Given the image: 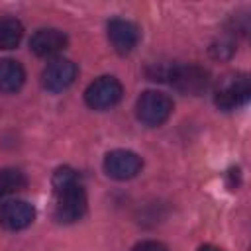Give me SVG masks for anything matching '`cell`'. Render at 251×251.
<instances>
[{
    "label": "cell",
    "mask_w": 251,
    "mask_h": 251,
    "mask_svg": "<svg viewBox=\"0 0 251 251\" xmlns=\"http://www.w3.org/2000/svg\"><path fill=\"white\" fill-rule=\"evenodd\" d=\"M35 220V208L25 200H10L0 208V226L10 231L27 227Z\"/></svg>",
    "instance_id": "cell-9"
},
{
    "label": "cell",
    "mask_w": 251,
    "mask_h": 251,
    "mask_svg": "<svg viewBox=\"0 0 251 251\" xmlns=\"http://www.w3.org/2000/svg\"><path fill=\"white\" fill-rule=\"evenodd\" d=\"M171 86L182 94L198 96L210 84V75L200 65H173L167 76Z\"/></svg>",
    "instance_id": "cell-4"
},
{
    "label": "cell",
    "mask_w": 251,
    "mask_h": 251,
    "mask_svg": "<svg viewBox=\"0 0 251 251\" xmlns=\"http://www.w3.org/2000/svg\"><path fill=\"white\" fill-rule=\"evenodd\" d=\"M124 88L114 76H100L84 90V100L92 110H108L122 100Z\"/></svg>",
    "instance_id": "cell-5"
},
{
    "label": "cell",
    "mask_w": 251,
    "mask_h": 251,
    "mask_svg": "<svg viewBox=\"0 0 251 251\" xmlns=\"http://www.w3.org/2000/svg\"><path fill=\"white\" fill-rule=\"evenodd\" d=\"M25 184H27V178L20 169H2L0 171V198L22 190Z\"/></svg>",
    "instance_id": "cell-13"
},
{
    "label": "cell",
    "mask_w": 251,
    "mask_h": 251,
    "mask_svg": "<svg viewBox=\"0 0 251 251\" xmlns=\"http://www.w3.org/2000/svg\"><path fill=\"white\" fill-rule=\"evenodd\" d=\"M76 73H78V69L73 61L55 59L43 69V75H41L43 88H47L49 92H61L75 82Z\"/></svg>",
    "instance_id": "cell-7"
},
{
    "label": "cell",
    "mask_w": 251,
    "mask_h": 251,
    "mask_svg": "<svg viewBox=\"0 0 251 251\" xmlns=\"http://www.w3.org/2000/svg\"><path fill=\"white\" fill-rule=\"evenodd\" d=\"M251 94V80L245 73H235V75H227L220 80L216 94H214V102L220 110H235L239 106H243L249 100Z\"/></svg>",
    "instance_id": "cell-2"
},
{
    "label": "cell",
    "mask_w": 251,
    "mask_h": 251,
    "mask_svg": "<svg viewBox=\"0 0 251 251\" xmlns=\"http://www.w3.org/2000/svg\"><path fill=\"white\" fill-rule=\"evenodd\" d=\"M24 37V25L16 18H0V49H14Z\"/></svg>",
    "instance_id": "cell-12"
},
{
    "label": "cell",
    "mask_w": 251,
    "mask_h": 251,
    "mask_svg": "<svg viewBox=\"0 0 251 251\" xmlns=\"http://www.w3.org/2000/svg\"><path fill=\"white\" fill-rule=\"evenodd\" d=\"M198 251H222V249L216 245H202V247H198Z\"/></svg>",
    "instance_id": "cell-15"
},
{
    "label": "cell",
    "mask_w": 251,
    "mask_h": 251,
    "mask_svg": "<svg viewBox=\"0 0 251 251\" xmlns=\"http://www.w3.org/2000/svg\"><path fill=\"white\" fill-rule=\"evenodd\" d=\"M25 82L24 67L14 59H0V92H16Z\"/></svg>",
    "instance_id": "cell-11"
},
{
    "label": "cell",
    "mask_w": 251,
    "mask_h": 251,
    "mask_svg": "<svg viewBox=\"0 0 251 251\" xmlns=\"http://www.w3.org/2000/svg\"><path fill=\"white\" fill-rule=\"evenodd\" d=\"M131 251H169V249L159 241H141Z\"/></svg>",
    "instance_id": "cell-14"
},
{
    "label": "cell",
    "mask_w": 251,
    "mask_h": 251,
    "mask_svg": "<svg viewBox=\"0 0 251 251\" xmlns=\"http://www.w3.org/2000/svg\"><path fill=\"white\" fill-rule=\"evenodd\" d=\"M67 35L57 27H43L37 29L29 39V49L37 57H55L67 47Z\"/></svg>",
    "instance_id": "cell-10"
},
{
    "label": "cell",
    "mask_w": 251,
    "mask_h": 251,
    "mask_svg": "<svg viewBox=\"0 0 251 251\" xmlns=\"http://www.w3.org/2000/svg\"><path fill=\"white\" fill-rule=\"evenodd\" d=\"M143 161L137 153L127 151V149H116L110 151L104 159V171L108 176L116 178V180H129L133 176H137V173L141 171Z\"/></svg>",
    "instance_id": "cell-6"
},
{
    "label": "cell",
    "mask_w": 251,
    "mask_h": 251,
    "mask_svg": "<svg viewBox=\"0 0 251 251\" xmlns=\"http://www.w3.org/2000/svg\"><path fill=\"white\" fill-rule=\"evenodd\" d=\"M135 114H137V120L145 126H151V127L161 126L173 114V100L165 92L147 90L137 98Z\"/></svg>",
    "instance_id": "cell-3"
},
{
    "label": "cell",
    "mask_w": 251,
    "mask_h": 251,
    "mask_svg": "<svg viewBox=\"0 0 251 251\" xmlns=\"http://www.w3.org/2000/svg\"><path fill=\"white\" fill-rule=\"evenodd\" d=\"M55 218L61 224H75L86 214V192L76 173L69 167L57 169L53 175Z\"/></svg>",
    "instance_id": "cell-1"
},
{
    "label": "cell",
    "mask_w": 251,
    "mask_h": 251,
    "mask_svg": "<svg viewBox=\"0 0 251 251\" xmlns=\"http://www.w3.org/2000/svg\"><path fill=\"white\" fill-rule=\"evenodd\" d=\"M108 39L116 53L127 55L135 49L139 41V27L129 20L114 18L112 22H108Z\"/></svg>",
    "instance_id": "cell-8"
}]
</instances>
